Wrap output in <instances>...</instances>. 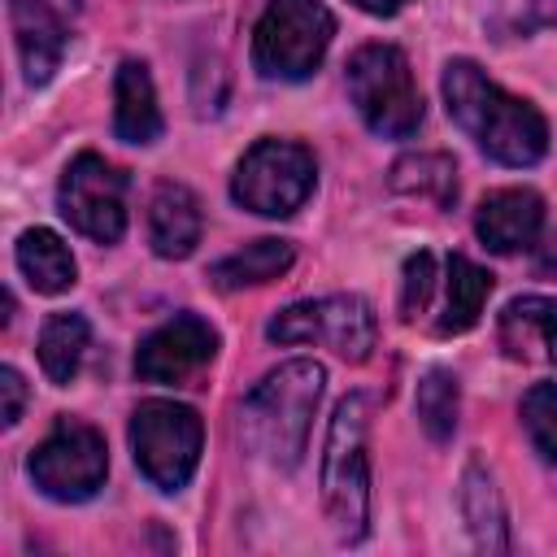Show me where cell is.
Wrapping results in <instances>:
<instances>
[{
  "mask_svg": "<svg viewBox=\"0 0 557 557\" xmlns=\"http://www.w3.org/2000/svg\"><path fill=\"white\" fill-rule=\"evenodd\" d=\"M444 104L448 117L500 165H535L548 152V122L544 113L522 100L509 96L500 83H492L474 61L457 57L444 65Z\"/></svg>",
  "mask_w": 557,
  "mask_h": 557,
  "instance_id": "6da1fadb",
  "label": "cell"
},
{
  "mask_svg": "<svg viewBox=\"0 0 557 557\" xmlns=\"http://www.w3.org/2000/svg\"><path fill=\"white\" fill-rule=\"evenodd\" d=\"M326 370L309 357L270 370L239 405V440L274 470H296L309 444V422L322 400Z\"/></svg>",
  "mask_w": 557,
  "mask_h": 557,
  "instance_id": "7a4b0ae2",
  "label": "cell"
},
{
  "mask_svg": "<svg viewBox=\"0 0 557 557\" xmlns=\"http://www.w3.org/2000/svg\"><path fill=\"white\" fill-rule=\"evenodd\" d=\"M366 422H370V396L352 392L339 400L326 453H322V505L331 518V531L339 544L366 540L370 527V461H366Z\"/></svg>",
  "mask_w": 557,
  "mask_h": 557,
  "instance_id": "3957f363",
  "label": "cell"
},
{
  "mask_svg": "<svg viewBox=\"0 0 557 557\" xmlns=\"http://www.w3.org/2000/svg\"><path fill=\"white\" fill-rule=\"evenodd\" d=\"M348 96L361 122L383 139H409L422 126V96L396 44H361L348 57Z\"/></svg>",
  "mask_w": 557,
  "mask_h": 557,
  "instance_id": "277c9868",
  "label": "cell"
},
{
  "mask_svg": "<svg viewBox=\"0 0 557 557\" xmlns=\"http://www.w3.org/2000/svg\"><path fill=\"white\" fill-rule=\"evenodd\" d=\"M335 39V17L322 0H270L252 30V65L265 78H309Z\"/></svg>",
  "mask_w": 557,
  "mask_h": 557,
  "instance_id": "5b68a950",
  "label": "cell"
},
{
  "mask_svg": "<svg viewBox=\"0 0 557 557\" xmlns=\"http://www.w3.org/2000/svg\"><path fill=\"white\" fill-rule=\"evenodd\" d=\"M200 444H205V426H200V413L191 405H178V400H144L135 409V418H131V453H135V466L161 492L187 487V479L200 466Z\"/></svg>",
  "mask_w": 557,
  "mask_h": 557,
  "instance_id": "8992f818",
  "label": "cell"
},
{
  "mask_svg": "<svg viewBox=\"0 0 557 557\" xmlns=\"http://www.w3.org/2000/svg\"><path fill=\"white\" fill-rule=\"evenodd\" d=\"M318 183V161L296 139H257L231 178V196L261 218H292Z\"/></svg>",
  "mask_w": 557,
  "mask_h": 557,
  "instance_id": "52a82bcc",
  "label": "cell"
},
{
  "mask_svg": "<svg viewBox=\"0 0 557 557\" xmlns=\"http://www.w3.org/2000/svg\"><path fill=\"white\" fill-rule=\"evenodd\" d=\"M26 470H30V483L48 500H61V505L91 500L104 487V474H109L104 435L96 426L78 422V418H61L39 440V448L26 461Z\"/></svg>",
  "mask_w": 557,
  "mask_h": 557,
  "instance_id": "ba28073f",
  "label": "cell"
},
{
  "mask_svg": "<svg viewBox=\"0 0 557 557\" xmlns=\"http://www.w3.org/2000/svg\"><path fill=\"white\" fill-rule=\"evenodd\" d=\"M265 335L274 344H331L344 361H366L374 339H379V322H374V309L352 296V292H339V296H322V300H300V305H287L270 326Z\"/></svg>",
  "mask_w": 557,
  "mask_h": 557,
  "instance_id": "9c48e42d",
  "label": "cell"
},
{
  "mask_svg": "<svg viewBox=\"0 0 557 557\" xmlns=\"http://www.w3.org/2000/svg\"><path fill=\"white\" fill-rule=\"evenodd\" d=\"M57 205L78 235L117 244L126 231V174L100 152H78L61 174Z\"/></svg>",
  "mask_w": 557,
  "mask_h": 557,
  "instance_id": "30bf717a",
  "label": "cell"
},
{
  "mask_svg": "<svg viewBox=\"0 0 557 557\" xmlns=\"http://www.w3.org/2000/svg\"><path fill=\"white\" fill-rule=\"evenodd\" d=\"M218 352V331L196 313H174L135 352V374L144 383H187Z\"/></svg>",
  "mask_w": 557,
  "mask_h": 557,
  "instance_id": "8fae6325",
  "label": "cell"
},
{
  "mask_svg": "<svg viewBox=\"0 0 557 557\" xmlns=\"http://www.w3.org/2000/svg\"><path fill=\"white\" fill-rule=\"evenodd\" d=\"M544 226V200L531 187H500L492 196H483L479 213H474V235L492 248V252H522L540 239Z\"/></svg>",
  "mask_w": 557,
  "mask_h": 557,
  "instance_id": "7c38bea8",
  "label": "cell"
},
{
  "mask_svg": "<svg viewBox=\"0 0 557 557\" xmlns=\"http://www.w3.org/2000/svg\"><path fill=\"white\" fill-rule=\"evenodd\" d=\"M9 26L30 87H44L65 52V26L48 0H9Z\"/></svg>",
  "mask_w": 557,
  "mask_h": 557,
  "instance_id": "4fadbf2b",
  "label": "cell"
},
{
  "mask_svg": "<svg viewBox=\"0 0 557 557\" xmlns=\"http://www.w3.org/2000/svg\"><path fill=\"white\" fill-rule=\"evenodd\" d=\"M500 348L513 361H540L557 366V300L548 296H518L500 309L496 322Z\"/></svg>",
  "mask_w": 557,
  "mask_h": 557,
  "instance_id": "5bb4252c",
  "label": "cell"
},
{
  "mask_svg": "<svg viewBox=\"0 0 557 557\" xmlns=\"http://www.w3.org/2000/svg\"><path fill=\"white\" fill-rule=\"evenodd\" d=\"M148 239L165 261H183L200 244V205L183 183H157L148 200Z\"/></svg>",
  "mask_w": 557,
  "mask_h": 557,
  "instance_id": "9a60e30c",
  "label": "cell"
},
{
  "mask_svg": "<svg viewBox=\"0 0 557 557\" xmlns=\"http://www.w3.org/2000/svg\"><path fill=\"white\" fill-rule=\"evenodd\" d=\"M113 135L126 144H152L161 135L157 87L144 61H122L113 78Z\"/></svg>",
  "mask_w": 557,
  "mask_h": 557,
  "instance_id": "2e32d148",
  "label": "cell"
},
{
  "mask_svg": "<svg viewBox=\"0 0 557 557\" xmlns=\"http://www.w3.org/2000/svg\"><path fill=\"white\" fill-rule=\"evenodd\" d=\"M292 261H296L292 239H274V235H265V239H252V244H244L239 252L213 261V265H209V283H213L218 292L261 287V283H270V278H278V274H287Z\"/></svg>",
  "mask_w": 557,
  "mask_h": 557,
  "instance_id": "e0dca14e",
  "label": "cell"
},
{
  "mask_svg": "<svg viewBox=\"0 0 557 557\" xmlns=\"http://www.w3.org/2000/svg\"><path fill=\"white\" fill-rule=\"evenodd\" d=\"M17 270L26 274V283L44 296H61L74 287V257L65 248V239L48 226H35L17 239Z\"/></svg>",
  "mask_w": 557,
  "mask_h": 557,
  "instance_id": "ac0fdd59",
  "label": "cell"
},
{
  "mask_svg": "<svg viewBox=\"0 0 557 557\" xmlns=\"http://www.w3.org/2000/svg\"><path fill=\"white\" fill-rule=\"evenodd\" d=\"M461 513H466V527H470L479 548H487V553H505L509 548V527H505L500 492H496L492 474L479 461H470L466 474H461Z\"/></svg>",
  "mask_w": 557,
  "mask_h": 557,
  "instance_id": "d6986e66",
  "label": "cell"
},
{
  "mask_svg": "<svg viewBox=\"0 0 557 557\" xmlns=\"http://www.w3.org/2000/svg\"><path fill=\"white\" fill-rule=\"evenodd\" d=\"M387 183H392V191L431 200L435 209H453V200H457V165L448 152H409L392 165Z\"/></svg>",
  "mask_w": 557,
  "mask_h": 557,
  "instance_id": "ffe728a7",
  "label": "cell"
},
{
  "mask_svg": "<svg viewBox=\"0 0 557 557\" xmlns=\"http://www.w3.org/2000/svg\"><path fill=\"white\" fill-rule=\"evenodd\" d=\"M87 344H91V326H87L83 313H52L39 326V366H44V374L57 387L74 383V374L83 370Z\"/></svg>",
  "mask_w": 557,
  "mask_h": 557,
  "instance_id": "44dd1931",
  "label": "cell"
},
{
  "mask_svg": "<svg viewBox=\"0 0 557 557\" xmlns=\"http://www.w3.org/2000/svg\"><path fill=\"white\" fill-rule=\"evenodd\" d=\"M487 296H492V274L483 265H474L470 257L453 252L448 257V296H444V313H440V335L470 331L479 322Z\"/></svg>",
  "mask_w": 557,
  "mask_h": 557,
  "instance_id": "7402d4cb",
  "label": "cell"
},
{
  "mask_svg": "<svg viewBox=\"0 0 557 557\" xmlns=\"http://www.w3.org/2000/svg\"><path fill=\"white\" fill-rule=\"evenodd\" d=\"M418 422L435 444H448L457 431V413H461V392H457V374L448 370H426L413 396Z\"/></svg>",
  "mask_w": 557,
  "mask_h": 557,
  "instance_id": "603a6c76",
  "label": "cell"
},
{
  "mask_svg": "<svg viewBox=\"0 0 557 557\" xmlns=\"http://www.w3.org/2000/svg\"><path fill=\"white\" fill-rule=\"evenodd\" d=\"M518 413H522V431L531 448L548 466H557V383H531Z\"/></svg>",
  "mask_w": 557,
  "mask_h": 557,
  "instance_id": "cb8c5ba5",
  "label": "cell"
},
{
  "mask_svg": "<svg viewBox=\"0 0 557 557\" xmlns=\"http://www.w3.org/2000/svg\"><path fill=\"white\" fill-rule=\"evenodd\" d=\"M431 292H435V257L431 252H413L405 261V283H400V318L405 322H418L431 305Z\"/></svg>",
  "mask_w": 557,
  "mask_h": 557,
  "instance_id": "d4e9b609",
  "label": "cell"
},
{
  "mask_svg": "<svg viewBox=\"0 0 557 557\" xmlns=\"http://www.w3.org/2000/svg\"><path fill=\"white\" fill-rule=\"evenodd\" d=\"M0 396H4V409H0L4 426H17L22 409H26V383H22V374L13 366H0Z\"/></svg>",
  "mask_w": 557,
  "mask_h": 557,
  "instance_id": "484cf974",
  "label": "cell"
},
{
  "mask_svg": "<svg viewBox=\"0 0 557 557\" xmlns=\"http://www.w3.org/2000/svg\"><path fill=\"white\" fill-rule=\"evenodd\" d=\"M527 30L531 26H557V0H527Z\"/></svg>",
  "mask_w": 557,
  "mask_h": 557,
  "instance_id": "4316f807",
  "label": "cell"
},
{
  "mask_svg": "<svg viewBox=\"0 0 557 557\" xmlns=\"http://www.w3.org/2000/svg\"><path fill=\"white\" fill-rule=\"evenodd\" d=\"M535 270L544 278H557V231L544 235V244H535Z\"/></svg>",
  "mask_w": 557,
  "mask_h": 557,
  "instance_id": "83f0119b",
  "label": "cell"
},
{
  "mask_svg": "<svg viewBox=\"0 0 557 557\" xmlns=\"http://www.w3.org/2000/svg\"><path fill=\"white\" fill-rule=\"evenodd\" d=\"M357 9H366V13H374V17H392V13H400L409 0H352Z\"/></svg>",
  "mask_w": 557,
  "mask_h": 557,
  "instance_id": "f1b7e54d",
  "label": "cell"
}]
</instances>
